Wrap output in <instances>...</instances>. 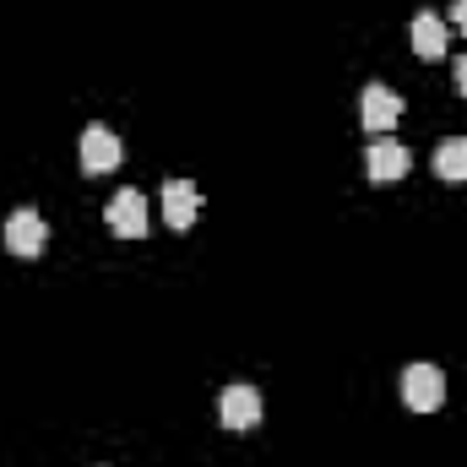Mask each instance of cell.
I'll return each instance as SVG.
<instances>
[{
	"mask_svg": "<svg viewBox=\"0 0 467 467\" xmlns=\"http://www.w3.org/2000/svg\"><path fill=\"white\" fill-rule=\"evenodd\" d=\"M402 402H408L413 413H435V408L446 402V375H441V364H408V369H402Z\"/></svg>",
	"mask_w": 467,
	"mask_h": 467,
	"instance_id": "6da1fadb",
	"label": "cell"
},
{
	"mask_svg": "<svg viewBox=\"0 0 467 467\" xmlns=\"http://www.w3.org/2000/svg\"><path fill=\"white\" fill-rule=\"evenodd\" d=\"M358 119H364V130H391L397 119H402V99L386 88V82H364V93H358Z\"/></svg>",
	"mask_w": 467,
	"mask_h": 467,
	"instance_id": "7a4b0ae2",
	"label": "cell"
},
{
	"mask_svg": "<svg viewBox=\"0 0 467 467\" xmlns=\"http://www.w3.org/2000/svg\"><path fill=\"white\" fill-rule=\"evenodd\" d=\"M109 229H115L119 239H147L152 213H147V196H141V191H115V202H109Z\"/></svg>",
	"mask_w": 467,
	"mask_h": 467,
	"instance_id": "3957f363",
	"label": "cell"
},
{
	"mask_svg": "<svg viewBox=\"0 0 467 467\" xmlns=\"http://www.w3.org/2000/svg\"><path fill=\"white\" fill-rule=\"evenodd\" d=\"M218 419H223V430H255L261 424V391L255 386H223L218 391Z\"/></svg>",
	"mask_w": 467,
	"mask_h": 467,
	"instance_id": "277c9868",
	"label": "cell"
},
{
	"mask_svg": "<svg viewBox=\"0 0 467 467\" xmlns=\"http://www.w3.org/2000/svg\"><path fill=\"white\" fill-rule=\"evenodd\" d=\"M408 163H413V158H408V147H402V141H391V136H375V141H369V152H364V169H369V180H375V185L402 180V174H408Z\"/></svg>",
	"mask_w": 467,
	"mask_h": 467,
	"instance_id": "5b68a950",
	"label": "cell"
},
{
	"mask_svg": "<svg viewBox=\"0 0 467 467\" xmlns=\"http://www.w3.org/2000/svg\"><path fill=\"white\" fill-rule=\"evenodd\" d=\"M44 239H49V229H44V218H38L33 207H16V213L5 218V250H11V255H38Z\"/></svg>",
	"mask_w": 467,
	"mask_h": 467,
	"instance_id": "8992f818",
	"label": "cell"
},
{
	"mask_svg": "<svg viewBox=\"0 0 467 467\" xmlns=\"http://www.w3.org/2000/svg\"><path fill=\"white\" fill-rule=\"evenodd\" d=\"M119 158H125V147H119V136L109 125H88V130H82V169H88V174L115 169Z\"/></svg>",
	"mask_w": 467,
	"mask_h": 467,
	"instance_id": "52a82bcc",
	"label": "cell"
},
{
	"mask_svg": "<svg viewBox=\"0 0 467 467\" xmlns=\"http://www.w3.org/2000/svg\"><path fill=\"white\" fill-rule=\"evenodd\" d=\"M202 213V191L191 180H163V223L169 229H191Z\"/></svg>",
	"mask_w": 467,
	"mask_h": 467,
	"instance_id": "ba28073f",
	"label": "cell"
},
{
	"mask_svg": "<svg viewBox=\"0 0 467 467\" xmlns=\"http://www.w3.org/2000/svg\"><path fill=\"white\" fill-rule=\"evenodd\" d=\"M408 38H413V55H419V60H441V55H446V44H451V27H446V16H441V11H419Z\"/></svg>",
	"mask_w": 467,
	"mask_h": 467,
	"instance_id": "9c48e42d",
	"label": "cell"
},
{
	"mask_svg": "<svg viewBox=\"0 0 467 467\" xmlns=\"http://www.w3.org/2000/svg\"><path fill=\"white\" fill-rule=\"evenodd\" d=\"M435 174L441 180H467V136H446L435 147Z\"/></svg>",
	"mask_w": 467,
	"mask_h": 467,
	"instance_id": "30bf717a",
	"label": "cell"
},
{
	"mask_svg": "<svg viewBox=\"0 0 467 467\" xmlns=\"http://www.w3.org/2000/svg\"><path fill=\"white\" fill-rule=\"evenodd\" d=\"M451 22H457V27L467 33V0H457V5H451Z\"/></svg>",
	"mask_w": 467,
	"mask_h": 467,
	"instance_id": "8fae6325",
	"label": "cell"
},
{
	"mask_svg": "<svg viewBox=\"0 0 467 467\" xmlns=\"http://www.w3.org/2000/svg\"><path fill=\"white\" fill-rule=\"evenodd\" d=\"M457 88H462V93H467V55H462V60H457Z\"/></svg>",
	"mask_w": 467,
	"mask_h": 467,
	"instance_id": "7c38bea8",
	"label": "cell"
}]
</instances>
